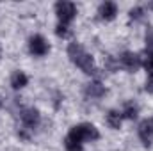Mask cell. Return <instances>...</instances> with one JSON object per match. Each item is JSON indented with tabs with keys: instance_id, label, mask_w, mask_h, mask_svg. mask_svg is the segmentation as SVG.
I'll return each mask as SVG.
<instances>
[{
	"instance_id": "obj_1",
	"label": "cell",
	"mask_w": 153,
	"mask_h": 151,
	"mask_svg": "<svg viewBox=\"0 0 153 151\" xmlns=\"http://www.w3.org/2000/svg\"><path fill=\"white\" fill-rule=\"evenodd\" d=\"M68 57L85 75H94L96 73V66H94L93 55H89L80 43H70L68 44Z\"/></svg>"
},
{
	"instance_id": "obj_2",
	"label": "cell",
	"mask_w": 153,
	"mask_h": 151,
	"mask_svg": "<svg viewBox=\"0 0 153 151\" xmlns=\"http://www.w3.org/2000/svg\"><path fill=\"white\" fill-rule=\"evenodd\" d=\"M66 137L73 139L76 142H85V141H91L93 142V141H98L100 139V132L91 123H80V124H76V126H73L70 130V133Z\"/></svg>"
},
{
	"instance_id": "obj_3",
	"label": "cell",
	"mask_w": 153,
	"mask_h": 151,
	"mask_svg": "<svg viewBox=\"0 0 153 151\" xmlns=\"http://www.w3.org/2000/svg\"><path fill=\"white\" fill-rule=\"evenodd\" d=\"M55 14L59 18V23L62 25H68L76 14V5L73 2H66V0H61L55 4Z\"/></svg>"
},
{
	"instance_id": "obj_4",
	"label": "cell",
	"mask_w": 153,
	"mask_h": 151,
	"mask_svg": "<svg viewBox=\"0 0 153 151\" xmlns=\"http://www.w3.org/2000/svg\"><path fill=\"white\" fill-rule=\"evenodd\" d=\"M20 119H22L23 128H27V130H34V128H38L39 126L41 115H39L38 109H34V107H27V109H23V110L20 112Z\"/></svg>"
},
{
	"instance_id": "obj_5",
	"label": "cell",
	"mask_w": 153,
	"mask_h": 151,
	"mask_svg": "<svg viewBox=\"0 0 153 151\" xmlns=\"http://www.w3.org/2000/svg\"><path fill=\"white\" fill-rule=\"evenodd\" d=\"M119 64L126 70V71H137L143 66V59L134 53V52H123L119 55Z\"/></svg>"
},
{
	"instance_id": "obj_6",
	"label": "cell",
	"mask_w": 153,
	"mask_h": 151,
	"mask_svg": "<svg viewBox=\"0 0 153 151\" xmlns=\"http://www.w3.org/2000/svg\"><path fill=\"white\" fill-rule=\"evenodd\" d=\"M29 50H30L32 55H36V57H43V55L48 53L50 44H48V41L43 38V36L36 34V36H32V38L29 39Z\"/></svg>"
},
{
	"instance_id": "obj_7",
	"label": "cell",
	"mask_w": 153,
	"mask_h": 151,
	"mask_svg": "<svg viewBox=\"0 0 153 151\" xmlns=\"http://www.w3.org/2000/svg\"><path fill=\"white\" fill-rule=\"evenodd\" d=\"M139 139L143 141L144 146H152V141H153V117H148V119L141 121V124H139Z\"/></svg>"
},
{
	"instance_id": "obj_8",
	"label": "cell",
	"mask_w": 153,
	"mask_h": 151,
	"mask_svg": "<svg viewBox=\"0 0 153 151\" xmlns=\"http://www.w3.org/2000/svg\"><path fill=\"white\" fill-rule=\"evenodd\" d=\"M84 93H85L87 98L98 100V98H102V96L105 94V85H103L102 82H98V80H93V82H89V84L85 85Z\"/></svg>"
},
{
	"instance_id": "obj_9",
	"label": "cell",
	"mask_w": 153,
	"mask_h": 151,
	"mask_svg": "<svg viewBox=\"0 0 153 151\" xmlns=\"http://www.w3.org/2000/svg\"><path fill=\"white\" fill-rule=\"evenodd\" d=\"M98 14H100L102 20L111 21V20H114L116 14H117V5H116L114 2H103L98 7Z\"/></svg>"
},
{
	"instance_id": "obj_10",
	"label": "cell",
	"mask_w": 153,
	"mask_h": 151,
	"mask_svg": "<svg viewBox=\"0 0 153 151\" xmlns=\"http://www.w3.org/2000/svg\"><path fill=\"white\" fill-rule=\"evenodd\" d=\"M29 84V78H27V75L23 73V71H14L13 75H11V85H13V89H23L25 85Z\"/></svg>"
},
{
	"instance_id": "obj_11",
	"label": "cell",
	"mask_w": 153,
	"mask_h": 151,
	"mask_svg": "<svg viewBox=\"0 0 153 151\" xmlns=\"http://www.w3.org/2000/svg\"><path fill=\"white\" fill-rule=\"evenodd\" d=\"M107 123L112 130H119L121 128V123H123V114L119 110H111L107 114Z\"/></svg>"
},
{
	"instance_id": "obj_12",
	"label": "cell",
	"mask_w": 153,
	"mask_h": 151,
	"mask_svg": "<svg viewBox=\"0 0 153 151\" xmlns=\"http://www.w3.org/2000/svg\"><path fill=\"white\" fill-rule=\"evenodd\" d=\"M121 114H123V117H126V119H135L137 114H139V107H137L134 101H128V103L125 105V109L121 110Z\"/></svg>"
},
{
	"instance_id": "obj_13",
	"label": "cell",
	"mask_w": 153,
	"mask_h": 151,
	"mask_svg": "<svg viewBox=\"0 0 153 151\" xmlns=\"http://www.w3.org/2000/svg\"><path fill=\"white\" fill-rule=\"evenodd\" d=\"M64 148H66V151H84L82 142H76V141L70 139V137L64 139Z\"/></svg>"
},
{
	"instance_id": "obj_14",
	"label": "cell",
	"mask_w": 153,
	"mask_h": 151,
	"mask_svg": "<svg viewBox=\"0 0 153 151\" xmlns=\"http://www.w3.org/2000/svg\"><path fill=\"white\" fill-rule=\"evenodd\" d=\"M143 66L146 68L148 75H153V52H146V55L143 59Z\"/></svg>"
},
{
	"instance_id": "obj_15",
	"label": "cell",
	"mask_w": 153,
	"mask_h": 151,
	"mask_svg": "<svg viewBox=\"0 0 153 151\" xmlns=\"http://www.w3.org/2000/svg\"><path fill=\"white\" fill-rule=\"evenodd\" d=\"M144 41H146V52H153V27H148Z\"/></svg>"
},
{
	"instance_id": "obj_16",
	"label": "cell",
	"mask_w": 153,
	"mask_h": 151,
	"mask_svg": "<svg viewBox=\"0 0 153 151\" xmlns=\"http://www.w3.org/2000/svg\"><path fill=\"white\" fill-rule=\"evenodd\" d=\"M144 16V7H134V9H130V20H141Z\"/></svg>"
},
{
	"instance_id": "obj_17",
	"label": "cell",
	"mask_w": 153,
	"mask_h": 151,
	"mask_svg": "<svg viewBox=\"0 0 153 151\" xmlns=\"http://www.w3.org/2000/svg\"><path fill=\"white\" fill-rule=\"evenodd\" d=\"M55 34H57L59 38H66V36L70 34V30H68V25H62V23H59V25H57V29H55Z\"/></svg>"
},
{
	"instance_id": "obj_18",
	"label": "cell",
	"mask_w": 153,
	"mask_h": 151,
	"mask_svg": "<svg viewBox=\"0 0 153 151\" xmlns=\"http://www.w3.org/2000/svg\"><path fill=\"white\" fill-rule=\"evenodd\" d=\"M146 91H148V93H153V75H148V80H146Z\"/></svg>"
},
{
	"instance_id": "obj_19",
	"label": "cell",
	"mask_w": 153,
	"mask_h": 151,
	"mask_svg": "<svg viewBox=\"0 0 153 151\" xmlns=\"http://www.w3.org/2000/svg\"><path fill=\"white\" fill-rule=\"evenodd\" d=\"M148 9H152L153 11V2H148Z\"/></svg>"
},
{
	"instance_id": "obj_20",
	"label": "cell",
	"mask_w": 153,
	"mask_h": 151,
	"mask_svg": "<svg viewBox=\"0 0 153 151\" xmlns=\"http://www.w3.org/2000/svg\"><path fill=\"white\" fill-rule=\"evenodd\" d=\"M0 107H2V96H0Z\"/></svg>"
},
{
	"instance_id": "obj_21",
	"label": "cell",
	"mask_w": 153,
	"mask_h": 151,
	"mask_svg": "<svg viewBox=\"0 0 153 151\" xmlns=\"http://www.w3.org/2000/svg\"><path fill=\"white\" fill-rule=\"evenodd\" d=\"M0 55H2V46H0Z\"/></svg>"
}]
</instances>
